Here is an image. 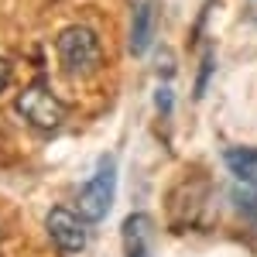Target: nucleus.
Masks as SVG:
<instances>
[{
    "label": "nucleus",
    "mask_w": 257,
    "mask_h": 257,
    "mask_svg": "<svg viewBox=\"0 0 257 257\" xmlns=\"http://www.w3.org/2000/svg\"><path fill=\"white\" fill-rule=\"evenodd\" d=\"M55 52H59V65L69 76H76V79L96 72L99 59H103L99 38L89 28H65L59 35V41H55Z\"/></svg>",
    "instance_id": "f257e3e1"
},
{
    "label": "nucleus",
    "mask_w": 257,
    "mask_h": 257,
    "mask_svg": "<svg viewBox=\"0 0 257 257\" xmlns=\"http://www.w3.org/2000/svg\"><path fill=\"white\" fill-rule=\"evenodd\" d=\"M14 110L21 113V120H28L35 131H45V134L59 131L62 120H65V106H62L59 96H55L48 86H41V82H31L28 89H21L18 99H14Z\"/></svg>",
    "instance_id": "f03ea898"
},
{
    "label": "nucleus",
    "mask_w": 257,
    "mask_h": 257,
    "mask_svg": "<svg viewBox=\"0 0 257 257\" xmlns=\"http://www.w3.org/2000/svg\"><path fill=\"white\" fill-rule=\"evenodd\" d=\"M113 192H117V172H113V161H103L99 172L86 185H82L79 199H76V209L86 223H99L106 219L110 206H113Z\"/></svg>",
    "instance_id": "7ed1b4c3"
},
{
    "label": "nucleus",
    "mask_w": 257,
    "mask_h": 257,
    "mask_svg": "<svg viewBox=\"0 0 257 257\" xmlns=\"http://www.w3.org/2000/svg\"><path fill=\"white\" fill-rule=\"evenodd\" d=\"M45 226H48V237L55 240V247H59L62 254H79V250H86V243H89L86 219H82L76 209L55 206V209L48 213V219H45Z\"/></svg>",
    "instance_id": "20e7f679"
},
{
    "label": "nucleus",
    "mask_w": 257,
    "mask_h": 257,
    "mask_svg": "<svg viewBox=\"0 0 257 257\" xmlns=\"http://www.w3.org/2000/svg\"><path fill=\"white\" fill-rule=\"evenodd\" d=\"M151 243V219L144 213H131L123 223V257H148Z\"/></svg>",
    "instance_id": "39448f33"
},
{
    "label": "nucleus",
    "mask_w": 257,
    "mask_h": 257,
    "mask_svg": "<svg viewBox=\"0 0 257 257\" xmlns=\"http://www.w3.org/2000/svg\"><path fill=\"white\" fill-rule=\"evenodd\" d=\"M151 21H155L151 0H134V28H131V52L134 55H144L151 45V28H155Z\"/></svg>",
    "instance_id": "423d86ee"
},
{
    "label": "nucleus",
    "mask_w": 257,
    "mask_h": 257,
    "mask_svg": "<svg viewBox=\"0 0 257 257\" xmlns=\"http://www.w3.org/2000/svg\"><path fill=\"white\" fill-rule=\"evenodd\" d=\"M226 168L243 182H257V148H226Z\"/></svg>",
    "instance_id": "0eeeda50"
},
{
    "label": "nucleus",
    "mask_w": 257,
    "mask_h": 257,
    "mask_svg": "<svg viewBox=\"0 0 257 257\" xmlns=\"http://www.w3.org/2000/svg\"><path fill=\"white\" fill-rule=\"evenodd\" d=\"M7 76H11V65H7V59H0V89L7 86Z\"/></svg>",
    "instance_id": "6e6552de"
}]
</instances>
